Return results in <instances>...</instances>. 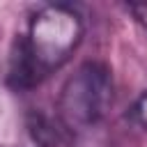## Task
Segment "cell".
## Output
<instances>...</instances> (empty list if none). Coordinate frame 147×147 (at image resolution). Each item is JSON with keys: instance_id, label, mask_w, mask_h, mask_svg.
<instances>
[{"instance_id": "obj_1", "label": "cell", "mask_w": 147, "mask_h": 147, "mask_svg": "<svg viewBox=\"0 0 147 147\" xmlns=\"http://www.w3.org/2000/svg\"><path fill=\"white\" fill-rule=\"evenodd\" d=\"M83 18L67 5H46L28 23L9 55L7 80L16 90H30L57 71L83 41Z\"/></svg>"}, {"instance_id": "obj_2", "label": "cell", "mask_w": 147, "mask_h": 147, "mask_svg": "<svg viewBox=\"0 0 147 147\" xmlns=\"http://www.w3.org/2000/svg\"><path fill=\"white\" fill-rule=\"evenodd\" d=\"M113 103V76L101 62L80 64L62 85L57 117L69 131H85L99 124Z\"/></svg>"}, {"instance_id": "obj_3", "label": "cell", "mask_w": 147, "mask_h": 147, "mask_svg": "<svg viewBox=\"0 0 147 147\" xmlns=\"http://www.w3.org/2000/svg\"><path fill=\"white\" fill-rule=\"evenodd\" d=\"M131 119H133L140 129L147 131V90L136 99V103H133V108H131Z\"/></svg>"}, {"instance_id": "obj_4", "label": "cell", "mask_w": 147, "mask_h": 147, "mask_svg": "<svg viewBox=\"0 0 147 147\" xmlns=\"http://www.w3.org/2000/svg\"><path fill=\"white\" fill-rule=\"evenodd\" d=\"M126 11L133 14V18L147 30V2H142V5H126Z\"/></svg>"}]
</instances>
